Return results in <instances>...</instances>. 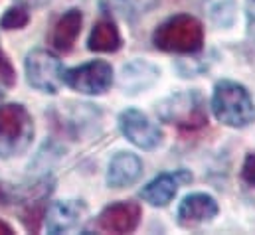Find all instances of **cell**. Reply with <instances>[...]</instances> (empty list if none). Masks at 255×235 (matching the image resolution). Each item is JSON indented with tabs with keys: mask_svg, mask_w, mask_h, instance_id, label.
<instances>
[{
	"mask_svg": "<svg viewBox=\"0 0 255 235\" xmlns=\"http://www.w3.org/2000/svg\"><path fill=\"white\" fill-rule=\"evenodd\" d=\"M142 176V160L132 152H117L107 170V184L111 188H127L132 186Z\"/></svg>",
	"mask_w": 255,
	"mask_h": 235,
	"instance_id": "12",
	"label": "cell"
},
{
	"mask_svg": "<svg viewBox=\"0 0 255 235\" xmlns=\"http://www.w3.org/2000/svg\"><path fill=\"white\" fill-rule=\"evenodd\" d=\"M220 212V206L216 202L214 196L210 194H204V192H196L186 196L180 206H178V224L186 230L196 228V226H202V224H208L212 222Z\"/></svg>",
	"mask_w": 255,
	"mask_h": 235,
	"instance_id": "9",
	"label": "cell"
},
{
	"mask_svg": "<svg viewBox=\"0 0 255 235\" xmlns=\"http://www.w3.org/2000/svg\"><path fill=\"white\" fill-rule=\"evenodd\" d=\"M242 178L246 184L255 188V154H248L242 166Z\"/></svg>",
	"mask_w": 255,
	"mask_h": 235,
	"instance_id": "19",
	"label": "cell"
},
{
	"mask_svg": "<svg viewBox=\"0 0 255 235\" xmlns=\"http://www.w3.org/2000/svg\"><path fill=\"white\" fill-rule=\"evenodd\" d=\"M210 20L222 28H230L236 18V0H204Z\"/></svg>",
	"mask_w": 255,
	"mask_h": 235,
	"instance_id": "15",
	"label": "cell"
},
{
	"mask_svg": "<svg viewBox=\"0 0 255 235\" xmlns=\"http://www.w3.org/2000/svg\"><path fill=\"white\" fill-rule=\"evenodd\" d=\"M212 111L220 122L232 128H246L255 120V103L250 91L238 81H220L214 87Z\"/></svg>",
	"mask_w": 255,
	"mask_h": 235,
	"instance_id": "2",
	"label": "cell"
},
{
	"mask_svg": "<svg viewBox=\"0 0 255 235\" xmlns=\"http://www.w3.org/2000/svg\"><path fill=\"white\" fill-rule=\"evenodd\" d=\"M81 24H83V16L77 8H71L64 16H60V20L52 28V36H50L52 48L58 50L60 54L71 52L77 36L81 34Z\"/></svg>",
	"mask_w": 255,
	"mask_h": 235,
	"instance_id": "13",
	"label": "cell"
},
{
	"mask_svg": "<svg viewBox=\"0 0 255 235\" xmlns=\"http://www.w3.org/2000/svg\"><path fill=\"white\" fill-rule=\"evenodd\" d=\"M192 174H188L186 170H178V172H172V174H160L154 180H150L142 190H140V198L144 202H148L150 206L154 208H164L168 206L174 196L178 194V188L184 184V182H190Z\"/></svg>",
	"mask_w": 255,
	"mask_h": 235,
	"instance_id": "10",
	"label": "cell"
},
{
	"mask_svg": "<svg viewBox=\"0 0 255 235\" xmlns=\"http://www.w3.org/2000/svg\"><path fill=\"white\" fill-rule=\"evenodd\" d=\"M119 128L123 136L142 150H154L162 142V130L138 109H127L119 117Z\"/></svg>",
	"mask_w": 255,
	"mask_h": 235,
	"instance_id": "7",
	"label": "cell"
},
{
	"mask_svg": "<svg viewBox=\"0 0 255 235\" xmlns=\"http://www.w3.org/2000/svg\"><path fill=\"white\" fill-rule=\"evenodd\" d=\"M85 212H87L85 204L75 202V200H65V202L62 200V202H54L46 210L44 222L50 234H65V232L75 230L81 224Z\"/></svg>",
	"mask_w": 255,
	"mask_h": 235,
	"instance_id": "11",
	"label": "cell"
},
{
	"mask_svg": "<svg viewBox=\"0 0 255 235\" xmlns=\"http://www.w3.org/2000/svg\"><path fill=\"white\" fill-rule=\"evenodd\" d=\"M28 83L42 93H58L64 85V67L60 59L46 50H34L26 58Z\"/></svg>",
	"mask_w": 255,
	"mask_h": 235,
	"instance_id": "6",
	"label": "cell"
},
{
	"mask_svg": "<svg viewBox=\"0 0 255 235\" xmlns=\"http://www.w3.org/2000/svg\"><path fill=\"white\" fill-rule=\"evenodd\" d=\"M34 136V122L26 107L2 105L0 107V154L16 156L22 154Z\"/></svg>",
	"mask_w": 255,
	"mask_h": 235,
	"instance_id": "3",
	"label": "cell"
},
{
	"mask_svg": "<svg viewBox=\"0 0 255 235\" xmlns=\"http://www.w3.org/2000/svg\"><path fill=\"white\" fill-rule=\"evenodd\" d=\"M46 210H48V204H46L44 198H40V200L28 204V206L22 210V214H20L24 228H26L28 232H32V234H38L40 228H42V224H44Z\"/></svg>",
	"mask_w": 255,
	"mask_h": 235,
	"instance_id": "16",
	"label": "cell"
},
{
	"mask_svg": "<svg viewBox=\"0 0 255 235\" xmlns=\"http://www.w3.org/2000/svg\"><path fill=\"white\" fill-rule=\"evenodd\" d=\"M152 44L168 54H198L204 48V26L190 14H178L164 20L152 34Z\"/></svg>",
	"mask_w": 255,
	"mask_h": 235,
	"instance_id": "1",
	"label": "cell"
},
{
	"mask_svg": "<svg viewBox=\"0 0 255 235\" xmlns=\"http://www.w3.org/2000/svg\"><path fill=\"white\" fill-rule=\"evenodd\" d=\"M160 118L182 130H198L208 124V113L198 93H178L160 105Z\"/></svg>",
	"mask_w": 255,
	"mask_h": 235,
	"instance_id": "4",
	"label": "cell"
},
{
	"mask_svg": "<svg viewBox=\"0 0 255 235\" xmlns=\"http://www.w3.org/2000/svg\"><path fill=\"white\" fill-rule=\"evenodd\" d=\"M121 32L111 18H101L89 36V50L99 54H113L121 48Z\"/></svg>",
	"mask_w": 255,
	"mask_h": 235,
	"instance_id": "14",
	"label": "cell"
},
{
	"mask_svg": "<svg viewBox=\"0 0 255 235\" xmlns=\"http://www.w3.org/2000/svg\"><path fill=\"white\" fill-rule=\"evenodd\" d=\"M0 81L6 85V87H12L16 83V71L10 63V59L6 58V54L0 50Z\"/></svg>",
	"mask_w": 255,
	"mask_h": 235,
	"instance_id": "18",
	"label": "cell"
},
{
	"mask_svg": "<svg viewBox=\"0 0 255 235\" xmlns=\"http://www.w3.org/2000/svg\"><path fill=\"white\" fill-rule=\"evenodd\" d=\"M12 228L8 226V224H4V222H0V235H12Z\"/></svg>",
	"mask_w": 255,
	"mask_h": 235,
	"instance_id": "21",
	"label": "cell"
},
{
	"mask_svg": "<svg viewBox=\"0 0 255 235\" xmlns=\"http://www.w3.org/2000/svg\"><path fill=\"white\" fill-rule=\"evenodd\" d=\"M28 22H30V14H28V10L22 8V6H12V8H8V10L4 12V16L0 18V26H2L4 30H20V28H24Z\"/></svg>",
	"mask_w": 255,
	"mask_h": 235,
	"instance_id": "17",
	"label": "cell"
},
{
	"mask_svg": "<svg viewBox=\"0 0 255 235\" xmlns=\"http://www.w3.org/2000/svg\"><path fill=\"white\" fill-rule=\"evenodd\" d=\"M0 101H2V93H0Z\"/></svg>",
	"mask_w": 255,
	"mask_h": 235,
	"instance_id": "22",
	"label": "cell"
},
{
	"mask_svg": "<svg viewBox=\"0 0 255 235\" xmlns=\"http://www.w3.org/2000/svg\"><path fill=\"white\" fill-rule=\"evenodd\" d=\"M0 204H10V192L4 184H0Z\"/></svg>",
	"mask_w": 255,
	"mask_h": 235,
	"instance_id": "20",
	"label": "cell"
},
{
	"mask_svg": "<svg viewBox=\"0 0 255 235\" xmlns=\"http://www.w3.org/2000/svg\"><path fill=\"white\" fill-rule=\"evenodd\" d=\"M64 83L85 95H101L113 85V67L103 59H95L64 71Z\"/></svg>",
	"mask_w": 255,
	"mask_h": 235,
	"instance_id": "5",
	"label": "cell"
},
{
	"mask_svg": "<svg viewBox=\"0 0 255 235\" xmlns=\"http://www.w3.org/2000/svg\"><path fill=\"white\" fill-rule=\"evenodd\" d=\"M142 218V208L132 202H117L107 206L99 218H97V228L101 232H109V234H130L138 228Z\"/></svg>",
	"mask_w": 255,
	"mask_h": 235,
	"instance_id": "8",
	"label": "cell"
}]
</instances>
